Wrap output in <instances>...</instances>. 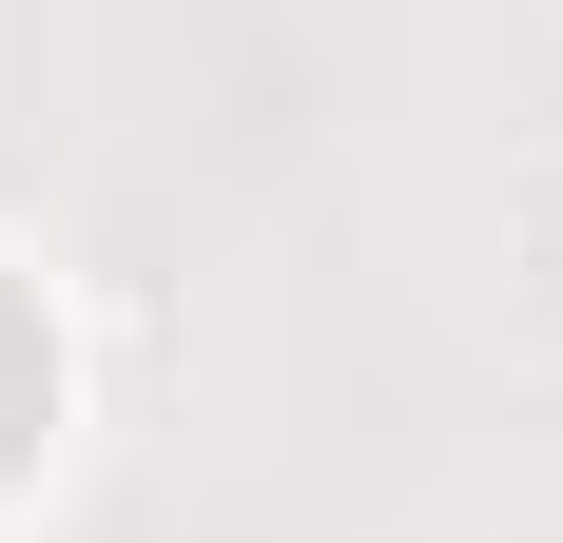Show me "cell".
Wrapping results in <instances>:
<instances>
[{
    "label": "cell",
    "instance_id": "obj_1",
    "mask_svg": "<svg viewBox=\"0 0 563 543\" xmlns=\"http://www.w3.org/2000/svg\"><path fill=\"white\" fill-rule=\"evenodd\" d=\"M58 428V350L20 330V291H0V486H20V446Z\"/></svg>",
    "mask_w": 563,
    "mask_h": 543
}]
</instances>
